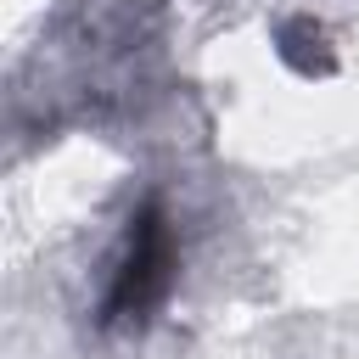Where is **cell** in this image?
<instances>
[{"mask_svg": "<svg viewBox=\"0 0 359 359\" xmlns=\"http://www.w3.org/2000/svg\"><path fill=\"white\" fill-rule=\"evenodd\" d=\"M174 280V241H168V224L157 208L140 213L135 236H129V258L118 269V286L107 297V320H140Z\"/></svg>", "mask_w": 359, "mask_h": 359, "instance_id": "cell-1", "label": "cell"}]
</instances>
